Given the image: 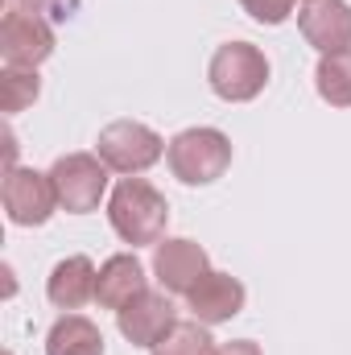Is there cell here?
Returning a JSON list of instances; mask_svg holds the SVG:
<instances>
[{
    "label": "cell",
    "instance_id": "obj_4",
    "mask_svg": "<svg viewBox=\"0 0 351 355\" xmlns=\"http://www.w3.org/2000/svg\"><path fill=\"white\" fill-rule=\"evenodd\" d=\"M95 153L103 157V166H108V170L137 178V174H145L149 166H157V162H162L166 141H162L149 124H141V120H112V124L99 132Z\"/></svg>",
    "mask_w": 351,
    "mask_h": 355
},
{
    "label": "cell",
    "instance_id": "obj_13",
    "mask_svg": "<svg viewBox=\"0 0 351 355\" xmlns=\"http://www.w3.org/2000/svg\"><path fill=\"white\" fill-rule=\"evenodd\" d=\"M95 265H91V257H67V261H58L54 272H50V281H46V297L58 306V310H79V306H87L91 297H95Z\"/></svg>",
    "mask_w": 351,
    "mask_h": 355
},
{
    "label": "cell",
    "instance_id": "obj_9",
    "mask_svg": "<svg viewBox=\"0 0 351 355\" xmlns=\"http://www.w3.org/2000/svg\"><path fill=\"white\" fill-rule=\"evenodd\" d=\"M153 272L162 281L166 293H190L207 272H211V261H207V248L186 240V236H174V240H162L157 252H153Z\"/></svg>",
    "mask_w": 351,
    "mask_h": 355
},
{
    "label": "cell",
    "instance_id": "obj_6",
    "mask_svg": "<svg viewBox=\"0 0 351 355\" xmlns=\"http://www.w3.org/2000/svg\"><path fill=\"white\" fill-rule=\"evenodd\" d=\"M0 198H4V211L17 227H37L54 215L58 207V194H54V182L50 174H37V170H25V166H12L4 174L0 186Z\"/></svg>",
    "mask_w": 351,
    "mask_h": 355
},
{
    "label": "cell",
    "instance_id": "obj_8",
    "mask_svg": "<svg viewBox=\"0 0 351 355\" xmlns=\"http://www.w3.org/2000/svg\"><path fill=\"white\" fill-rule=\"evenodd\" d=\"M116 327L132 347H157L178 327V306L170 302L166 289H145L137 302H128L116 314Z\"/></svg>",
    "mask_w": 351,
    "mask_h": 355
},
{
    "label": "cell",
    "instance_id": "obj_20",
    "mask_svg": "<svg viewBox=\"0 0 351 355\" xmlns=\"http://www.w3.org/2000/svg\"><path fill=\"white\" fill-rule=\"evenodd\" d=\"M215 355H261V347H257L252 339H232V343L215 347Z\"/></svg>",
    "mask_w": 351,
    "mask_h": 355
},
{
    "label": "cell",
    "instance_id": "obj_16",
    "mask_svg": "<svg viewBox=\"0 0 351 355\" xmlns=\"http://www.w3.org/2000/svg\"><path fill=\"white\" fill-rule=\"evenodd\" d=\"M37 95H42L37 71H29V67H4V75H0V107L8 116L12 112H25Z\"/></svg>",
    "mask_w": 351,
    "mask_h": 355
},
{
    "label": "cell",
    "instance_id": "obj_14",
    "mask_svg": "<svg viewBox=\"0 0 351 355\" xmlns=\"http://www.w3.org/2000/svg\"><path fill=\"white\" fill-rule=\"evenodd\" d=\"M46 355H103V335L83 314H62L46 335Z\"/></svg>",
    "mask_w": 351,
    "mask_h": 355
},
{
    "label": "cell",
    "instance_id": "obj_10",
    "mask_svg": "<svg viewBox=\"0 0 351 355\" xmlns=\"http://www.w3.org/2000/svg\"><path fill=\"white\" fill-rule=\"evenodd\" d=\"M298 29L318 54L351 50V4L348 0H306V8L298 12Z\"/></svg>",
    "mask_w": 351,
    "mask_h": 355
},
{
    "label": "cell",
    "instance_id": "obj_1",
    "mask_svg": "<svg viewBox=\"0 0 351 355\" xmlns=\"http://www.w3.org/2000/svg\"><path fill=\"white\" fill-rule=\"evenodd\" d=\"M108 223L132 248L162 244L166 240V223H170V202L145 178H120L112 198H108Z\"/></svg>",
    "mask_w": 351,
    "mask_h": 355
},
{
    "label": "cell",
    "instance_id": "obj_17",
    "mask_svg": "<svg viewBox=\"0 0 351 355\" xmlns=\"http://www.w3.org/2000/svg\"><path fill=\"white\" fill-rule=\"evenodd\" d=\"M153 355H215V339L207 331V322H178L174 331L153 347Z\"/></svg>",
    "mask_w": 351,
    "mask_h": 355
},
{
    "label": "cell",
    "instance_id": "obj_11",
    "mask_svg": "<svg viewBox=\"0 0 351 355\" xmlns=\"http://www.w3.org/2000/svg\"><path fill=\"white\" fill-rule=\"evenodd\" d=\"M190 314L198 318V322H207V327H219V322H232L240 310H244V285L232 277V272H207L190 293Z\"/></svg>",
    "mask_w": 351,
    "mask_h": 355
},
{
    "label": "cell",
    "instance_id": "obj_12",
    "mask_svg": "<svg viewBox=\"0 0 351 355\" xmlns=\"http://www.w3.org/2000/svg\"><path fill=\"white\" fill-rule=\"evenodd\" d=\"M145 289H149V285H145V265H141L132 252L108 257L103 268H99V277H95V302H99L103 310H116V314H120L128 302H137Z\"/></svg>",
    "mask_w": 351,
    "mask_h": 355
},
{
    "label": "cell",
    "instance_id": "obj_7",
    "mask_svg": "<svg viewBox=\"0 0 351 355\" xmlns=\"http://www.w3.org/2000/svg\"><path fill=\"white\" fill-rule=\"evenodd\" d=\"M0 54H4V67H29V71H37L54 54V29H50V21L37 17V12L8 8L4 25H0Z\"/></svg>",
    "mask_w": 351,
    "mask_h": 355
},
{
    "label": "cell",
    "instance_id": "obj_2",
    "mask_svg": "<svg viewBox=\"0 0 351 355\" xmlns=\"http://www.w3.org/2000/svg\"><path fill=\"white\" fill-rule=\"evenodd\" d=\"M166 162L178 182L186 186H211L232 166V141L219 128H186L166 145Z\"/></svg>",
    "mask_w": 351,
    "mask_h": 355
},
{
    "label": "cell",
    "instance_id": "obj_3",
    "mask_svg": "<svg viewBox=\"0 0 351 355\" xmlns=\"http://www.w3.org/2000/svg\"><path fill=\"white\" fill-rule=\"evenodd\" d=\"M207 79L211 91L228 103H248L257 99L268 83V58L264 50H257L252 42H223L215 54H211V67H207Z\"/></svg>",
    "mask_w": 351,
    "mask_h": 355
},
{
    "label": "cell",
    "instance_id": "obj_5",
    "mask_svg": "<svg viewBox=\"0 0 351 355\" xmlns=\"http://www.w3.org/2000/svg\"><path fill=\"white\" fill-rule=\"evenodd\" d=\"M50 182L58 194V207L71 215H87L99 207L108 190V166L99 153H67L50 166Z\"/></svg>",
    "mask_w": 351,
    "mask_h": 355
},
{
    "label": "cell",
    "instance_id": "obj_15",
    "mask_svg": "<svg viewBox=\"0 0 351 355\" xmlns=\"http://www.w3.org/2000/svg\"><path fill=\"white\" fill-rule=\"evenodd\" d=\"M314 83H318V95L331 107H351V50L323 54L318 71H314Z\"/></svg>",
    "mask_w": 351,
    "mask_h": 355
},
{
    "label": "cell",
    "instance_id": "obj_18",
    "mask_svg": "<svg viewBox=\"0 0 351 355\" xmlns=\"http://www.w3.org/2000/svg\"><path fill=\"white\" fill-rule=\"evenodd\" d=\"M244 4V12L252 17V21H261V25H281L289 12H293V0H240Z\"/></svg>",
    "mask_w": 351,
    "mask_h": 355
},
{
    "label": "cell",
    "instance_id": "obj_19",
    "mask_svg": "<svg viewBox=\"0 0 351 355\" xmlns=\"http://www.w3.org/2000/svg\"><path fill=\"white\" fill-rule=\"evenodd\" d=\"M67 4H71V0H8V8H17V12H37V17L50 12V17H58V21L67 17Z\"/></svg>",
    "mask_w": 351,
    "mask_h": 355
}]
</instances>
